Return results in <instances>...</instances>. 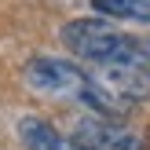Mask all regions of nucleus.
<instances>
[{
	"label": "nucleus",
	"mask_w": 150,
	"mask_h": 150,
	"mask_svg": "<svg viewBox=\"0 0 150 150\" xmlns=\"http://www.w3.org/2000/svg\"><path fill=\"white\" fill-rule=\"evenodd\" d=\"M92 7L103 18H121V22L150 26V0H92Z\"/></svg>",
	"instance_id": "nucleus-5"
},
{
	"label": "nucleus",
	"mask_w": 150,
	"mask_h": 150,
	"mask_svg": "<svg viewBox=\"0 0 150 150\" xmlns=\"http://www.w3.org/2000/svg\"><path fill=\"white\" fill-rule=\"evenodd\" d=\"M18 136H22V146L26 150H51L55 139H59V132L44 117H22L18 121Z\"/></svg>",
	"instance_id": "nucleus-6"
},
{
	"label": "nucleus",
	"mask_w": 150,
	"mask_h": 150,
	"mask_svg": "<svg viewBox=\"0 0 150 150\" xmlns=\"http://www.w3.org/2000/svg\"><path fill=\"white\" fill-rule=\"evenodd\" d=\"M59 40H62V48L70 51L73 59H81V62H88V66H99V62L117 59L136 40V33H125V29H117L114 22H106V18H73V22L62 26Z\"/></svg>",
	"instance_id": "nucleus-1"
},
{
	"label": "nucleus",
	"mask_w": 150,
	"mask_h": 150,
	"mask_svg": "<svg viewBox=\"0 0 150 150\" xmlns=\"http://www.w3.org/2000/svg\"><path fill=\"white\" fill-rule=\"evenodd\" d=\"M92 70H95V81L106 84L110 92H117L121 99L128 103L150 99V40H143V37H136L117 59L99 62Z\"/></svg>",
	"instance_id": "nucleus-2"
},
{
	"label": "nucleus",
	"mask_w": 150,
	"mask_h": 150,
	"mask_svg": "<svg viewBox=\"0 0 150 150\" xmlns=\"http://www.w3.org/2000/svg\"><path fill=\"white\" fill-rule=\"evenodd\" d=\"M73 143H81L84 150H146V136L136 132L128 121L117 117H81L73 125Z\"/></svg>",
	"instance_id": "nucleus-4"
},
{
	"label": "nucleus",
	"mask_w": 150,
	"mask_h": 150,
	"mask_svg": "<svg viewBox=\"0 0 150 150\" xmlns=\"http://www.w3.org/2000/svg\"><path fill=\"white\" fill-rule=\"evenodd\" d=\"M51 150H84V146H81V143H73V139H66V136H59Z\"/></svg>",
	"instance_id": "nucleus-7"
},
{
	"label": "nucleus",
	"mask_w": 150,
	"mask_h": 150,
	"mask_svg": "<svg viewBox=\"0 0 150 150\" xmlns=\"http://www.w3.org/2000/svg\"><path fill=\"white\" fill-rule=\"evenodd\" d=\"M26 84L37 95H51V99H77L84 95L92 73H84L81 66H73L70 59H55V55H33L22 70Z\"/></svg>",
	"instance_id": "nucleus-3"
}]
</instances>
